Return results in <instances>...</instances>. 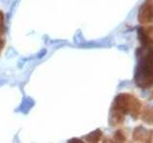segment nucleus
<instances>
[{"label":"nucleus","mask_w":153,"mask_h":143,"mask_svg":"<svg viewBox=\"0 0 153 143\" xmlns=\"http://www.w3.org/2000/svg\"><path fill=\"white\" fill-rule=\"evenodd\" d=\"M135 78L139 87H148L153 82V48L139 61Z\"/></svg>","instance_id":"obj_1"},{"label":"nucleus","mask_w":153,"mask_h":143,"mask_svg":"<svg viewBox=\"0 0 153 143\" xmlns=\"http://www.w3.org/2000/svg\"><path fill=\"white\" fill-rule=\"evenodd\" d=\"M152 13H151V5H143L140 10L139 13V20L141 23H147L152 20Z\"/></svg>","instance_id":"obj_2"},{"label":"nucleus","mask_w":153,"mask_h":143,"mask_svg":"<svg viewBox=\"0 0 153 143\" xmlns=\"http://www.w3.org/2000/svg\"><path fill=\"white\" fill-rule=\"evenodd\" d=\"M147 133H148V132L146 130L145 128L139 127V128L135 129V132H134V135H133V138L135 140L146 139V138H148V136H146Z\"/></svg>","instance_id":"obj_3"},{"label":"nucleus","mask_w":153,"mask_h":143,"mask_svg":"<svg viewBox=\"0 0 153 143\" xmlns=\"http://www.w3.org/2000/svg\"><path fill=\"white\" fill-rule=\"evenodd\" d=\"M100 136H102V132H100V130H97V131L91 133L90 135H88L87 136H86V138H87L88 141L96 142V141H99V139L100 138Z\"/></svg>","instance_id":"obj_4"},{"label":"nucleus","mask_w":153,"mask_h":143,"mask_svg":"<svg viewBox=\"0 0 153 143\" xmlns=\"http://www.w3.org/2000/svg\"><path fill=\"white\" fill-rule=\"evenodd\" d=\"M115 138H116V139H118L119 141H124V140H126V138H124V136L122 135L121 131H118L116 133V135H115Z\"/></svg>","instance_id":"obj_5"}]
</instances>
